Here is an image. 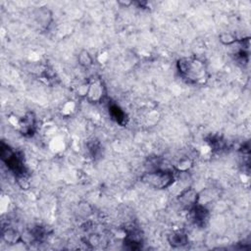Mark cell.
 Here are the masks:
<instances>
[{"label":"cell","instance_id":"8992f818","mask_svg":"<svg viewBox=\"0 0 251 251\" xmlns=\"http://www.w3.org/2000/svg\"><path fill=\"white\" fill-rule=\"evenodd\" d=\"M33 16L36 24L42 29H48L53 20L52 12L46 7H39L35 9V11L33 12Z\"/></svg>","mask_w":251,"mask_h":251},{"label":"cell","instance_id":"6da1fadb","mask_svg":"<svg viewBox=\"0 0 251 251\" xmlns=\"http://www.w3.org/2000/svg\"><path fill=\"white\" fill-rule=\"evenodd\" d=\"M177 69L183 79L190 84H204L208 80L205 63L195 57H182L177 62Z\"/></svg>","mask_w":251,"mask_h":251},{"label":"cell","instance_id":"52a82bcc","mask_svg":"<svg viewBox=\"0 0 251 251\" xmlns=\"http://www.w3.org/2000/svg\"><path fill=\"white\" fill-rule=\"evenodd\" d=\"M168 242L174 248L184 247L188 244V238L183 232H174L168 235Z\"/></svg>","mask_w":251,"mask_h":251},{"label":"cell","instance_id":"7c38bea8","mask_svg":"<svg viewBox=\"0 0 251 251\" xmlns=\"http://www.w3.org/2000/svg\"><path fill=\"white\" fill-rule=\"evenodd\" d=\"M192 166V162L188 159V158H184V159H181L177 165H176V169L178 171H181V172H185L187 171L188 169H190V167Z\"/></svg>","mask_w":251,"mask_h":251},{"label":"cell","instance_id":"7a4b0ae2","mask_svg":"<svg viewBox=\"0 0 251 251\" xmlns=\"http://www.w3.org/2000/svg\"><path fill=\"white\" fill-rule=\"evenodd\" d=\"M141 182L150 187L156 189H166L175 182L173 171L167 169H155L149 171L141 177Z\"/></svg>","mask_w":251,"mask_h":251},{"label":"cell","instance_id":"5b68a950","mask_svg":"<svg viewBox=\"0 0 251 251\" xmlns=\"http://www.w3.org/2000/svg\"><path fill=\"white\" fill-rule=\"evenodd\" d=\"M35 116L33 112L26 113L22 118H20L18 122L19 130L23 134L31 135L33 134L35 130Z\"/></svg>","mask_w":251,"mask_h":251},{"label":"cell","instance_id":"3957f363","mask_svg":"<svg viewBox=\"0 0 251 251\" xmlns=\"http://www.w3.org/2000/svg\"><path fill=\"white\" fill-rule=\"evenodd\" d=\"M105 95H106V86L101 80L96 79L91 83H89L86 99L90 103L96 104V103L102 102Z\"/></svg>","mask_w":251,"mask_h":251},{"label":"cell","instance_id":"9c48e42d","mask_svg":"<svg viewBox=\"0 0 251 251\" xmlns=\"http://www.w3.org/2000/svg\"><path fill=\"white\" fill-rule=\"evenodd\" d=\"M3 239L7 243L10 244H16L22 240L21 234L14 229L12 228H7L6 230L3 231Z\"/></svg>","mask_w":251,"mask_h":251},{"label":"cell","instance_id":"30bf717a","mask_svg":"<svg viewBox=\"0 0 251 251\" xmlns=\"http://www.w3.org/2000/svg\"><path fill=\"white\" fill-rule=\"evenodd\" d=\"M78 62L84 68H89L93 65V58L85 49H83L78 54Z\"/></svg>","mask_w":251,"mask_h":251},{"label":"cell","instance_id":"8fae6325","mask_svg":"<svg viewBox=\"0 0 251 251\" xmlns=\"http://www.w3.org/2000/svg\"><path fill=\"white\" fill-rule=\"evenodd\" d=\"M219 40L223 45H227V46H231L234 45V43L237 42V38L234 34L231 33H222L219 35Z\"/></svg>","mask_w":251,"mask_h":251},{"label":"cell","instance_id":"ba28073f","mask_svg":"<svg viewBox=\"0 0 251 251\" xmlns=\"http://www.w3.org/2000/svg\"><path fill=\"white\" fill-rule=\"evenodd\" d=\"M109 111H110V115L112 116V119L115 120L118 124L124 126L127 123L126 113L118 105H111L109 108Z\"/></svg>","mask_w":251,"mask_h":251},{"label":"cell","instance_id":"277c9868","mask_svg":"<svg viewBox=\"0 0 251 251\" xmlns=\"http://www.w3.org/2000/svg\"><path fill=\"white\" fill-rule=\"evenodd\" d=\"M198 200H199V194L192 187L183 190L178 197L179 203L184 208H187L189 210H191L193 207L197 205Z\"/></svg>","mask_w":251,"mask_h":251}]
</instances>
